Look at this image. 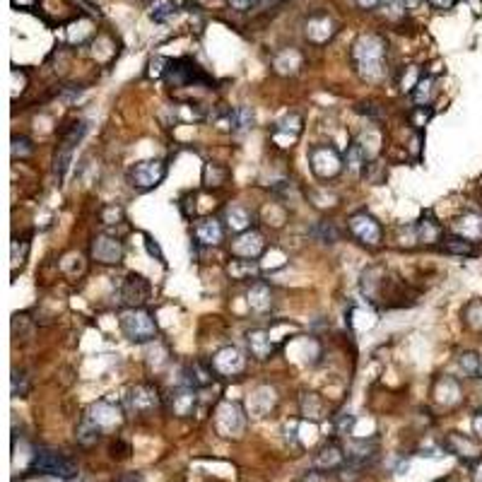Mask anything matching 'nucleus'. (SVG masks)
Wrapping results in <instances>:
<instances>
[{
  "label": "nucleus",
  "instance_id": "nucleus-1",
  "mask_svg": "<svg viewBox=\"0 0 482 482\" xmlns=\"http://www.w3.org/2000/svg\"><path fill=\"white\" fill-rule=\"evenodd\" d=\"M352 61H355L357 73L364 80H381L383 78V66H386V44L378 36H362L357 39L355 48H352Z\"/></svg>",
  "mask_w": 482,
  "mask_h": 482
},
{
  "label": "nucleus",
  "instance_id": "nucleus-2",
  "mask_svg": "<svg viewBox=\"0 0 482 482\" xmlns=\"http://www.w3.org/2000/svg\"><path fill=\"white\" fill-rule=\"evenodd\" d=\"M121 333L126 335L131 343H150L157 338V321L155 316L143 306H133L121 313L118 318Z\"/></svg>",
  "mask_w": 482,
  "mask_h": 482
},
{
  "label": "nucleus",
  "instance_id": "nucleus-3",
  "mask_svg": "<svg viewBox=\"0 0 482 482\" xmlns=\"http://www.w3.org/2000/svg\"><path fill=\"white\" fill-rule=\"evenodd\" d=\"M309 166H311V171L318 178L326 181V178H335L343 171L345 162L338 150L330 148V145H313L309 150Z\"/></svg>",
  "mask_w": 482,
  "mask_h": 482
},
{
  "label": "nucleus",
  "instance_id": "nucleus-4",
  "mask_svg": "<svg viewBox=\"0 0 482 482\" xmlns=\"http://www.w3.org/2000/svg\"><path fill=\"white\" fill-rule=\"evenodd\" d=\"M166 176V164L162 160H143L128 169V181L138 191H153Z\"/></svg>",
  "mask_w": 482,
  "mask_h": 482
},
{
  "label": "nucleus",
  "instance_id": "nucleus-5",
  "mask_svg": "<svg viewBox=\"0 0 482 482\" xmlns=\"http://www.w3.org/2000/svg\"><path fill=\"white\" fill-rule=\"evenodd\" d=\"M31 470H39L44 475H56V478L70 480L75 478L78 468H75L73 460H68L63 453L51 451V448H39L31 458Z\"/></svg>",
  "mask_w": 482,
  "mask_h": 482
},
{
  "label": "nucleus",
  "instance_id": "nucleus-6",
  "mask_svg": "<svg viewBox=\"0 0 482 482\" xmlns=\"http://www.w3.org/2000/svg\"><path fill=\"white\" fill-rule=\"evenodd\" d=\"M210 364H213V371L220 378H236L246 369V357H243V352L239 348L232 345V348H222L215 352Z\"/></svg>",
  "mask_w": 482,
  "mask_h": 482
},
{
  "label": "nucleus",
  "instance_id": "nucleus-7",
  "mask_svg": "<svg viewBox=\"0 0 482 482\" xmlns=\"http://www.w3.org/2000/svg\"><path fill=\"white\" fill-rule=\"evenodd\" d=\"M348 227H350L352 234H355L362 243H367V246H378V243H381V236H383L381 225L376 222V218H371L369 213H364V210L352 215V218L348 220Z\"/></svg>",
  "mask_w": 482,
  "mask_h": 482
},
{
  "label": "nucleus",
  "instance_id": "nucleus-8",
  "mask_svg": "<svg viewBox=\"0 0 482 482\" xmlns=\"http://www.w3.org/2000/svg\"><path fill=\"white\" fill-rule=\"evenodd\" d=\"M164 78L169 80V85H174V87H188V85H193V83H205V80H208L196 68V63H191L188 58L166 63Z\"/></svg>",
  "mask_w": 482,
  "mask_h": 482
},
{
  "label": "nucleus",
  "instance_id": "nucleus-9",
  "mask_svg": "<svg viewBox=\"0 0 482 482\" xmlns=\"http://www.w3.org/2000/svg\"><path fill=\"white\" fill-rule=\"evenodd\" d=\"M265 251V236L258 229H248L232 241V253L243 261H253Z\"/></svg>",
  "mask_w": 482,
  "mask_h": 482
},
{
  "label": "nucleus",
  "instance_id": "nucleus-10",
  "mask_svg": "<svg viewBox=\"0 0 482 482\" xmlns=\"http://www.w3.org/2000/svg\"><path fill=\"white\" fill-rule=\"evenodd\" d=\"M92 256L104 265H116L123 261V243L113 239V236L99 234L92 241Z\"/></svg>",
  "mask_w": 482,
  "mask_h": 482
},
{
  "label": "nucleus",
  "instance_id": "nucleus-11",
  "mask_svg": "<svg viewBox=\"0 0 482 482\" xmlns=\"http://www.w3.org/2000/svg\"><path fill=\"white\" fill-rule=\"evenodd\" d=\"M126 403L133 413H150V410H155L160 405V393L150 383H138V386H133L128 391Z\"/></svg>",
  "mask_w": 482,
  "mask_h": 482
},
{
  "label": "nucleus",
  "instance_id": "nucleus-12",
  "mask_svg": "<svg viewBox=\"0 0 482 482\" xmlns=\"http://www.w3.org/2000/svg\"><path fill=\"white\" fill-rule=\"evenodd\" d=\"M150 295H153V287H150L148 280L143 278V275H128L126 283H123V290H121V297L123 302H126L128 306H143L145 302L150 299Z\"/></svg>",
  "mask_w": 482,
  "mask_h": 482
},
{
  "label": "nucleus",
  "instance_id": "nucleus-13",
  "mask_svg": "<svg viewBox=\"0 0 482 482\" xmlns=\"http://www.w3.org/2000/svg\"><path fill=\"white\" fill-rule=\"evenodd\" d=\"M196 400H198L196 386H188V383H183V386L174 388V391L169 393V410H171V415H176V417L193 415Z\"/></svg>",
  "mask_w": 482,
  "mask_h": 482
},
{
  "label": "nucleus",
  "instance_id": "nucleus-14",
  "mask_svg": "<svg viewBox=\"0 0 482 482\" xmlns=\"http://www.w3.org/2000/svg\"><path fill=\"white\" fill-rule=\"evenodd\" d=\"M246 343H248V350H251V355L256 357V360H268L270 355L275 352V340H273V333L265 328H253L246 333Z\"/></svg>",
  "mask_w": 482,
  "mask_h": 482
},
{
  "label": "nucleus",
  "instance_id": "nucleus-15",
  "mask_svg": "<svg viewBox=\"0 0 482 482\" xmlns=\"http://www.w3.org/2000/svg\"><path fill=\"white\" fill-rule=\"evenodd\" d=\"M299 133H302V118L297 116V113L285 116L283 121H278V123H275V128H273V138H275V143H278L280 148L292 145L297 138H299Z\"/></svg>",
  "mask_w": 482,
  "mask_h": 482
},
{
  "label": "nucleus",
  "instance_id": "nucleus-16",
  "mask_svg": "<svg viewBox=\"0 0 482 482\" xmlns=\"http://www.w3.org/2000/svg\"><path fill=\"white\" fill-rule=\"evenodd\" d=\"M193 232H196L198 243H203V246H218V243L222 241V236H225V229H222L220 220H215V218L198 220L196 227H193Z\"/></svg>",
  "mask_w": 482,
  "mask_h": 482
},
{
  "label": "nucleus",
  "instance_id": "nucleus-17",
  "mask_svg": "<svg viewBox=\"0 0 482 482\" xmlns=\"http://www.w3.org/2000/svg\"><path fill=\"white\" fill-rule=\"evenodd\" d=\"M453 232L468 241L482 239V215L480 213H465L453 222Z\"/></svg>",
  "mask_w": 482,
  "mask_h": 482
},
{
  "label": "nucleus",
  "instance_id": "nucleus-18",
  "mask_svg": "<svg viewBox=\"0 0 482 482\" xmlns=\"http://www.w3.org/2000/svg\"><path fill=\"white\" fill-rule=\"evenodd\" d=\"M225 225H227V229L239 232V234H243V232L251 229L253 215L248 213V210L243 208V205H229V208L225 210Z\"/></svg>",
  "mask_w": 482,
  "mask_h": 482
},
{
  "label": "nucleus",
  "instance_id": "nucleus-19",
  "mask_svg": "<svg viewBox=\"0 0 482 482\" xmlns=\"http://www.w3.org/2000/svg\"><path fill=\"white\" fill-rule=\"evenodd\" d=\"M248 306L256 313H268L270 306H273V292L265 283H256L248 290Z\"/></svg>",
  "mask_w": 482,
  "mask_h": 482
},
{
  "label": "nucleus",
  "instance_id": "nucleus-20",
  "mask_svg": "<svg viewBox=\"0 0 482 482\" xmlns=\"http://www.w3.org/2000/svg\"><path fill=\"white\" fill-rule=\"evenodd\" d=\"M90 417L101 427V430H104V427H113L116 422H121V413H118V410L113 408L111 403H106V400H101V403L92 405Z\"/></svg>",
  "mask_w": 482,
  "mask_h": 482
},
{
  "label": "nucleus",
  "instance_id": "nucleus-21",
  "mask_svg": "<svg viewBox=\"0 0 482 482\" xmlns=\"http://www.w3.org/2000/svg\"><path fill=\"white\" fill-rule=\"evenodd\" d=\"M343 465H345V453L338 444L326 446L316 458V468H323V470H338V468H343Z\"/></svg>",
  "mask_w": 482,
  "mask_h": 482
},
{
  "label": "nucleus",
  "instance_id": "nucleus-22",
  "mask_svg": "<svg viewBox=\"0 0 482 482\" xmlns=\"http://www.w3.org/2000/svg\"><path fill=\"white\" fill-rule=\"evenodd\" d=\"M415 232H417V239L422 243H434L441 239V225L432 218V215H427V218H422L420 222L415 225Z\"/></svg>",
  "mask_w": 482,
  "mask_h": 482
},
{
  "label": "nucleus",
  "instance_id": "nucleus-23",
  "mask_svg": "<svg viewBox=\"0 0 482 482\" xmlns=\"http://www.w3.org/2000/svg\"><path fill=\"white\" fill-rule=\"evenodd\" d=\"M188 386H196V388H203V386H210L215 378V371H213V364H200V362H196V364L188 367Z\"/></svg>",
  "mask_w": 482,
  "mask_h": 482
},
{
  "label": "nucleus",
  "instance_id": "nucleus-24",
  "mask_svg": "<svg viewBox=\"0 0 482 482\" xmlns=\"http://www.w3.org/2000/svg\"><path fill=\"white\" fill-rule=\"evenodd\" d=\"M448 448H451L456 456L460 458H478V446H475L473 441H470L468 437H460V434H451L448 437Z\"/></svg>",
  "mask_w": 482,
  "mask_h": 482
},
{
  "label": "nucleus",
  "instance_id": "nucleus-25",
  "mask_svg": "<svg viewBox=\"0 0 482 482\" xmlns=\"http://www.w3.org/2000/svg\"><path fill=\"white\" fill-rule=\"evenodd\" d=\"M99 432H101V427L97 425L94 420H92L90 415H85L83 417V422H80V427H78V441L80 444H85V446H90V444H94L97 439H99Z\"/></svg>",
  "mask_w": 482,
  "mask_h": 482
},
{
  "label": "nucleus",
  "instance_id": "nucleus-26",
  "mask_svg": "<svg viewBox=\"0 0 482 482\" xmlns=\"http://www.w3.org/2000/svg\"><path fill=\"white\" fill-rule=\"evenodd\" d=\"M345 164H348L350 171H360L367 166V150L362 148L360 143H352L348 148V155H345Z\"/></svg>",
  "mask_w": 482,
  "mask_h": 482
},
{
  "label": "nucleus",
  "instance_id": "nucleus-27",
  "mask_svg": "<svg viewBox=\"0 0 482 482\" xmlns=\"http://www.w3.org/2000/svg\"><path fill=\"white\" fill-rule=\"evenodd\" d=\"M248 128H253V111L251 106H239V109H234V113H232V131L243 133Z\"/></svg>",
  "mask_w": 482,
  "mask_h": 482
},
{
  "label": "nucleus",
  "instance_id": "nucleus-28",
  "mask_svg": "<svg viewBox=\"0 0 482 482\" xmlns=\"http://www.w3.org/2000/svg\"><path fill=\"white\" fill-rule=\"evenodd\" d=\"M441 248L446 253H456V256H470L473 253V241L463 239V236H448V239H444Z\"/></svg>",
  "mask_w": 482,
  "mask_h": 482
},
{
  "label": "nucleus",
  "instance_id": "nucleus-29",
  "mask_svg": "<svg viewBox=\"0 0 482 482\" xmlns=\"http://www.w3.org/2000/svg\"><path fill=\"white\" fill-rule=\"evenodd\" d=\"M460 367L468 376L473 378H482V357L478 352H463L460 355Z\"/></svg>",
  "mask_w": 482,
  "mask_h": 482
},
{
  "label": "nucleus",
  "instance_id": "nucleus-30",
  "mask_svg": "<svg viewBox=\"0 0 482 482\" xmlns=\"http://www.w3.org/2000/svg\"><path fill=\"white\" fill-rule=\"evenodd\" d=\"M256 273H258L256 261H243V258H239V261H232L229 265V275L236 280H246V278H251V275L256 278Z\"/></svg>",
  "mask_w": 482,
  "mask_h": 482
},
{
  "label": "nucleus",
  "instance_id": "nucleus-31",
  "mask_svg": "<svg viewBox=\"0 0 482 482\" xmlns=\"http://www.w3.org/2000/svg\"><path fill=\"white\" fill-rule=\"evenodd\" d=\"M176 13H178V3H176V0H164V3H160L157 8H153V13H150V20H153V22H166V20H171Z\"/></svg>",
  "mask_w": 482,
  "mask_h": 482
},
{
  "label": "nucleus",
  "instance_id": "nucleus-32",
  "mask_svg": "<svg viewBox=\"0 0 482 482\" xmlns=\"http://www.w3.org/2000/svg\"><path fill=\"white\" fill-rule=\"evenodd\" d=\"M434 87V80L432 78H422V80H417V85H415V92H413V97H415V101L420 106H430V99H432V90Z\"/></svg>",
  "mask_w": 482,
  "mask_h": 482
},
{
  "label": "nucleus",
  "instance_id": "nucleus-33",
  "mask_svg": "<svg viewBox=\"0 0 482 482\" xmlns=\"http://www.w3.org/2000/svg\"><path fill=\"white\" fill-rule=\"evenodd\" d=\"M34 153V145H31L29 138H24V135H15L13 138V157L15 160H24V157H29Z\"/></svg>",
  "mask_w": 482,
  "mask_h": 482
},
{
  "label": "nucleus",
  "instance_id": "nucleus-34",
  "mask_svg": "<svg viewBox=\"0 0 482 482\" xmlns=\"http://www.w3.org/2000/svg\"><path fill=\"white\" fill-rule=\"evenodd\" d=\"M313 234H316L318 241H323V243H335V241H338V229H335L333 222H321V225L313 229Z\"/></svg>",
  "mask_w": 482,
  "mask_h": 482
},
{
  "label": "nucleus",
  "instance_id": "nucleus-35",
  "mask_svg": "<svg viewBox=\"0 0 482 482\" xmlns=\"http://www.w3.org/2000/svg\"><path fill=\"white\" fill-rule=\"evenodd\" d=\"M13 395H17V398L27 395V376L17 369L13 371Z\"/></svg>",
  "mask_w": 482,
  "mask_h": 482
},
{
  "label": "nucleus",
  "instance_id": "nucleus-36",
  "mask_svg": "<svg viewBox=\"0 0 482 482\" xmlns=\"http://www.w3.org/2000/svg\"><path fill=\"white\" fill-rule=\"evenodd\" d=\"M430 118H432V109H430V106H415V111H413V126L422 128L427 121H430Z\"/></svg>",
  "mask_w": 482,
  "mask_h": 482
},
{
  "label": "nucleus",
  "instance_id": "nucleus-37",
  "mask_svg": "<svg viewBox=\"0 0 482 482\" xmlns=\"http://www.w3.org/2000/svg\"><path fill=\"white\" fill-rule=\"evenodd\" d=\"M121 218H123V210L116 208V205H106V208L101 210V220H104L106 225H116Z\"/></svg>",
  "mask_w": 482,
  "mask_h": 482
},
{
  "label": "nucleus",
  "instance_id": "nucleus-38",
  "mask_svg": "<svg viewBox=\"0 0 482 482\" xmlns=\"http://www.w3.org/2000/svg\"><path fill=\"white\" fill-rule=\"evenodd\" d=\"M227 3L232 5L234 10H239V13H246V10H251V8H256L258 5V0H227Z\"/></svg>",
  "mask_w": 482,
  "mask_h": 482
},
{
  "label": "nucleus",
  "instance_id": "nucleus-39",
  "mask_svg": "<svg viewBox=\"0 0 482 482\" xmlns=\"http://www.w3.org/2000/svg\"><path fill=\"white\" fill-rule=\"evenodd\" d=\"M427 3H430L434 10H451L453 5L458 3V0H427Z\"/></svg>",
  "mask_w": 482,
  "mask_h": 482
},
{
  "label": "nucleus",
  "instance_id": "nucleus-40",
  "mask_svg": "<svg viewBox=\"0 0 482 482\" xmlns=\"http://www.w3.org/2000/svg\"><path fill=\"white\" fill-rule=\"evenodd\" d=\"M148 251H150V256H157V261H164V256H162L160 246H157V243H153V239H150V236H148Z\"/></svg>",
  "mask_w": 482,
  "mask_h": 482
},
{
  "label": "nucleus",
  "instance_id": "nucleus-41",
  "mask_svg": "<svg viewBox=\"0 0 482 482\" xmlns=\"http://www.w3.org/2000/svg\"><path fill=\"white\" fill-rule=\"evenodd\" d=\"M473 432L482 439V410L480 413H475V417H473Z\"/></svg>",
  "mask_w": 482,
  "mask_h": 482
},
{
  "label": "nucleus",
  "instance_id": "nucleus-42",
  "mask_svg": "<svg viewBox=\"0 0 482 482\" xmlns=\"http://www.w3.org/2000/svg\"><path fill=\"white\" fill-rule=\"evenodd\" d=\"M357 3H360L364 10H371V8H376V5L381 3V0H357Z\"/></svg>",
  "mask_w": 482,
  "mask_h": 482
},
{
  "label": "nucleus",
  "instance_id": "nucleus-43",
  "mask_svg": "<svg viewBox=\"0 0 482 482\" xmlns=\"http://www.w3.org/2000/svg\"><path fill=\"white\" fill-rule=\"evenodd\" d=\"M116 482H143V480H140V475H123V478H118Z\"/></svg>",
  "mask_w": 482,
  "mask_h": 482
},
{
  "label": "nucleus",
  "instance_id": "nucleus-44",
  "mask_svg": "<svg viewBox=\"0 0 482 482\" xmlns=\"http://www.w3.org/2000/svg\"><path fill=\"white\" fill-rule=\"evenodd\" d=\"M473 480H475V482H482V463L478 465V470H475V475H473Z\"/></svg>",
  "mask_w": 482,
  "mask_h": 482
},
{
  "label": "nucleus",
  "instance_id": "nucleus-45",
  "mask_svg": "<svg viewBox=\"0 0 482 482\" xmlns=\"http://www.w3.org/2000/svg\"><path fill=\"white\" fill-rule=\"evenodd\" d=\"M439 482H448V480H439Z\"/></svg>",
  "mask_w": 482,
  "mask_h": 482
}]
</instances>
